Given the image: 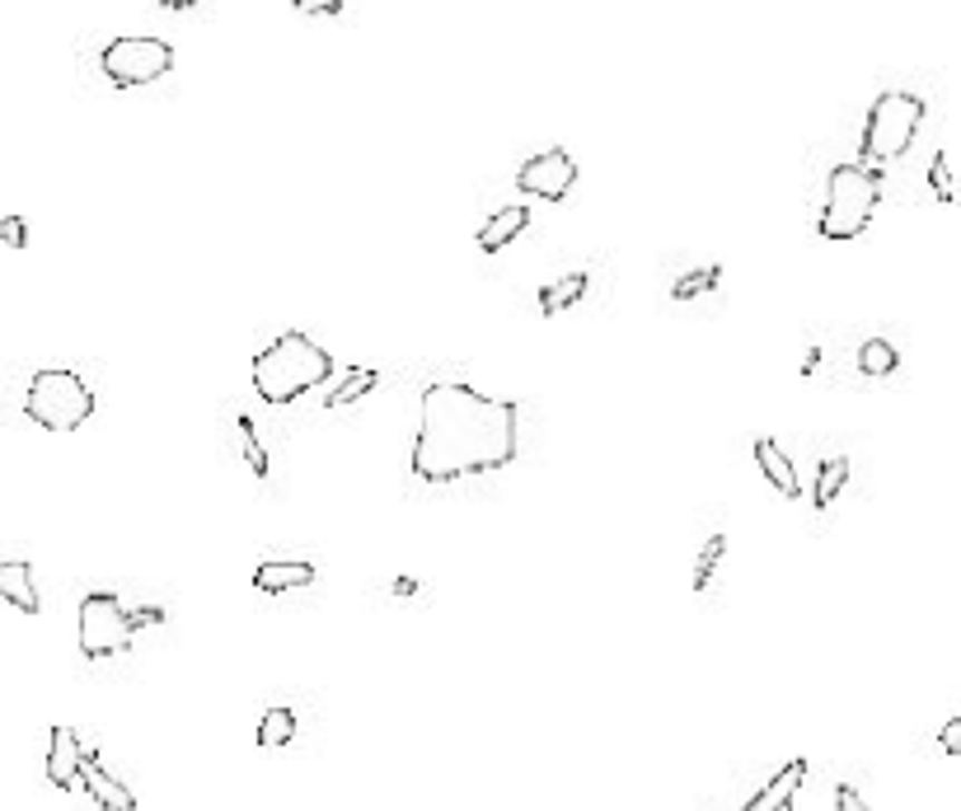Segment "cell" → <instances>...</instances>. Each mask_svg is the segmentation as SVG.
I'll list each match as a JSON object with an SVG mask.
<instances>
[{
    "instance_id": "6da1fadb",
    "label": "cell",
    "mask_w": 961,
    "mask_h": 811,
    "mask_svg": "<svg viewBox=\"0 0 961 811\" xmlns=\"http://www.w3.org/2000/svg\"><path fill=\"white\" fill-rule=\"evenodd\" d=\"M516 460V409L493 399L465 380H437L423 390L418 441H414V479L423 483H460L478 475H497Z\"/></svg>"
},
{
    "instance_id": "7a4b0ae2",
    "label": "cell",
    "mask_w": 961,
    "mask_h": 811,
    "mask_svg": "<svg viewBox=\"0 0 961 811\" xmlns=\"http://www.w3.org/2000/svg\"><path fill=\"white\" fill-rule=\"evenodd\" d=\"M333 375L329 352L305 333H278L272 343L249 362V380H254V394L272 409H287L301 394H310L314 385H324Z\"/></svg>"
},
{
    "instance_id": "3957f363",
    "label": "cell",
    "mask_w": 961,
    "mask_h": 811,
    "mask_svg": "<svg viewBox=\"0 0 961 811\" xmlns=\"http://www.w3.org/2000/svg\"><path fill=\"white\" fill-rule=\"evenodd\" d=\"M882 202V174L867 169V165H835L831 169V184H826V207H821L816 231L821 240H858L867 231Z\"/></svg>"
},
{
    "instance_id": "277c9868",
    "label": "cell",
    "mask_w": 961,
    "mask_h": 811,
    "mask_svg": "<svg viewBox=\"0 0 961 811\" xmlns=\"http://www.w3.org/2000/svg\"><path fill=\"white\" fill-rule=\"evenodd\" d=\"M25 413L29 422H38L42 432H76V427H85L89 418H95V390L85 385V380L76 371H38L29 380L25 390Z\"/></svg>"
},
{
    "instance_id": "5b68a950",
    "label": "cell",
    "mask_w": 961,
    "mask_h": 811,
    "mask_svg": "<svg viewBox=\"0 0 961 811\" xmlns=\"http://www.w3.org/2000/svg\"><path fill=\"white\" fill-rule=\"evenodd\" d=\"M924 127V99L910 95V89H886V95L867 108L863 123V160H901V155L914 146Z\"/></svg>"
},
{
    "instance_id": "8992f818",
    "label": "cell",
    "mask_w": 961,
    "mask_h": 811,
    "mask_svg": "<svg viewBox=\"0 0 961 811\" xmlns=\"http://www.w3.org/2000/svg\"><path fill=\"white\" fill-rule=\"evenodd\" d=\"M99 71L118 89H142V85H155L174 71V48L165 38H151V33H123L99 52Z\"/></svg>"
},
{
    "instance_id": "52a82bcc",
    "label": "cell",
    "mask_w": 961,
    "mask_h": 811,
    "mask_svg": "<svg viewBox=\"0 0 961 811\" xmlns=\"http://www.w3.org/2000/svg\"><path fill=\"white\" fill-rule=\"evenodd\" d=\"M136 615L127 605L113 596V592H89L80 600V652L89 662H104V657H118L136 643Z\"/></svg>"
},
{
    "instance_id": "ba28073f",
    "label": "cell",
    "mask_w": 961,
    "mask_h": 811,
    "mask_svg": "<svg viewBox=\"0 0 961 811\" xmlns=\"http://www.w3.org/2000/svg\"><path fill=\"white\" fill-rule=\"evenodd\" d=\"M577 184V160H572L567 150L549 146L540 155H531L521 169H516V188L525 197H544V202H563Z\"/></svg>"
},
{
    "instance_id": "9c48e42d",
    "label": "cell",
    "mask_w": 961,
    "mask_h": 811,
    "mask_svg": "<svg viewBox=\"0 0 961 811\" xmlns=\"http://www.w3.org/2000/svg\"><path fill=\"white\" fill-rule=\"evenodd\" d=\"M80 764H85L80 732L57 723L52 736H48V783L61 788V793H71V788H80Z\"/></svg>"
},
{
    "instance_id": "30bf717a",
    "label": "cell",
    "mask_w": 961,
    "mask_h": 811,
    "mask_svg": "<svg viewBox=\"0 0 961 811\" xmlns=\"http://www.w3.org/2000/svg\"><path fill=\"white\" fill-rule=\"evenodd\" d=\"M80 788L89 793V802H99L104 811H136V798L123 779H113L95 751H85V764H80Z\"/></svg>"
},
{
    "instance_id": "8fae6325",
    "label": "cell",
    "mask_w": 961,
    "mask_h": 811,
    "mask_svg": "<svg viewBox=\"0 0 961 811\" xmlns=\"http://www.w3.org/2000/svg\"><path fill=\"white\" fill-rule=\"evenodd\" d=\"M310 582H314V563H305V558H263L254 568L259 596H287L295 587H310Z\"/></svg>"
},
{
    "instance_id": "7c38bea8",
    "label": "cell",
    "mask_w": 961,
    "mask_h": 811,
    "mask_svg": "<svg viewBox=\"0 0 961 811\" xmlns=\"http://www.w3.org/2000/svg\"><path fill=\"white\" fill-rule=\"evenodd\" d=\"M807 774H812V770H807V760H788L784 770L774 774V779H769V783H765L760 793H755V798H750L741 811H788V807H793V798L803 793Z\"/></svg>"
},
{
    "instance_id": "4fadbf2b",
    "label": "cell",
    "mask_w": 961,
    "mask_h": 811,
    "mask_svg": "<svg viewBox=\"0 0 961 811\" xmlns=\"http://www.w3.org/2000/svg\"><path fill=\"white\" fill-rule=\"evenodd\" d=\"M755 465H760V475L774 483V492H779V498H788V502L803 498L797 469H793V460L784 456V450L774 446V437H760V441H755Z\"/></svg>"
},
{
    "instance_id": "5bb4252c",
    "label": "cell",
    "mask_w": 961,
    "mask_h": 811,
    "mask_svg": "<svg viewBox=\"0 0 961 811\" xmlns=\"http://www.w3.org/2000/svg\"><path fill=\"white\" fill-rule=\"evenodd\" d=\"M0 600L14 605V610H25V615L42 610L38 587H33V568H29L25 558H6V563H0Z\"/></svg>"
},
{
    "instance_id": "9a60e30c",
    "label": "cell",
    "mask_w": 961,
    "mask_h": 811,
    "mask_svg": "<svg viewBox=\"0 0 961 811\" xmlns=\"http://www.w3.org/2000/svg\"><path fill=\"white\" fill-rule=\"evenodd\" d=\"M531 225V207H521V202H512V207H502V212H493L484 225H478V250L484 254H502L507 244Z\"/></svg>"
},
{
    "instance_id": "2e32d148",
    "label": "cell",
    "mask_w": 961,
    "mask_h": 811,
    "mask_svg": "<svg viewBox=\"0 0 961 811\" xmlns=\"http://www.w3.org/2000/svg\"><path fill=\"white\" fill-rule=\"evenodd\" d=\"M844 483H850V460L844 456H826L816 465V483H812V507L816 511H831L835 498L844 492Z\"/></svg>"
},
{
    "instance_id": "e0dca14e",
    "label": "cell",
    "mask_w": 961,
    "mask_h": 811,
    "mask_svg": "<svg viewBox=\"0 0 961 811\" xmlns=\"http://www.w3.org/2000/svg\"><path fill=\"white\" fill-rule=\"evenodd\" d=\"M586 291H591V277H586V273H567V277L549 282V286L540 291V310H544V314H563V310L577 305Z\"/></svg>"
},
{
    "instance_id": "ac0fdd59",
    "label": "cell",
    "mask_w": 961,
    "mask_h": 811,
    "mask_svg": "<svg viewBox=\"0 0 961 811\" xmlns=\"http://www.w3.org/2000/svg\"><path fill=\"white\" fill-rule=\"evenodd\" d=\"M896 367H901V356H896V348H891L886 338H867V343L858 348V371H863V375L882 380V375H891Z\"/></svg>"
},
{
    "instance_id": "d6986e66",
    "label": "cell",
    "mask_w": 961,
    "mask_h": 811,
    "mask_svg": "<svg viewBox=\"0 0 961 811\" xmlns=\"http://www.w3.org/2000/svg\"><path fill=\"white\" fill-rule=\"evenodd\" d=\"M291 736H295V713H291V709H268V713L259 717V746H263V751L287 746Z\"/></svg>"
},
{
    "instance_id": "ffe728a7",
    "label": "cell",
    "mask_w": 961,
    "mask_h": 811,
    "mask_svg": "<svg viewBox=\"0 0 961 811\" xmlns=\"http://www.w3.org/2000/svg\"><path fill=\"white\" fill-rule=\"evenodd\" d=\"M722 282V267L718 263H708V267H695V273H685V277H676V286H671V301H695V296H708Z\"/></svg>"
},
{
    "instance_id": "44dd1931",
    "label": "cell",
    "mask_w": 961,
    "mask_h": 811,
    "mask_svg": "<svg viewBox=\"0 0 961 811\" xmlns=\"http://www.w3.org/2000/svg\"><path fill=\"white\" fill-rule=\"evenodd\" d=\"M235 427H240V437H244V460H249V469H254L259 479H268L272 475V465H268V450H263V441H259V432H254V422H249V413H240L235 418Z\"/></svg>"
},
{
    "instance_id": "7402d4cb",
    "label": "cell",
    "mask_w": 961,
    "mask_h": 811,
    "mask_svg": "<svg viewBox=\"0 0 961 811\" xmlns=\"http://www.w3.org/2000/svg\"><path fill=\"white\" fill-rule=\"evenodd\" d=\"M722 554H727V535H714V539H708V545L699 549V563H695V592H708V582H714Z\"/></svg>"
},
{
    "instance_id": "603a6c76",
    "label": "cell",
    "mask_w": 961,
    "mask_h": 811,
    "mask_svg": "<svg viewBox=\"0 0 961 811\" xmlns=\"http://www.w3.org/2000/svg\"><path fill=\"white\" fill-rule=\"evenodd\" d=\"M929 188L933 197L943 202V207H952V174H948V150H938L929 160Z\"/></svg>"
},
{
    "instance_id": "cb8c5ba5",
    "label": "cell",
    "mask_w": 961,
    "mask_h": 811,
    "mask_svg": "<svg viewBox=\"0 0 961 811\" xmlns=\"http://www.w3.org/2000/svg\"><path fill=\"white\" fill-rule=\"evenodd\" d=\"M376 380H380L376 371H361V375H352L348 385H342V390H333V394H329V409H348L352 399H361L366 390H376Z\"/></svg>"
},
{
    "instance_id": "d4e9b609",
    "label": "cell",
    "mask_w": 961,
    "mask_h": 811,
    "mask_svg": "<svg viewBox=\"0 0 961 811\" xmlns=\"http://www.w3.org/2000/svg\"><path fill=\"white\" fill-rule=\"evenodd\" d=\"M301 14H310V19H329V14H338V10H348L352 0H291Z\"/></svg>"
},
{
    "instance_id": "484cf974",
    "label": "cell",
    "mask_w": 961,
    "mask_h": 811,
    "mask_svg": "<svg viewBox=\"0 0 961 811\" xmlns=\"http://www.w3.org/2000/svg\"><path fill=\"white\" fill-rule=\"evenodd\" d=\"M0 240H6L10 250H25V244H29V225H25V216H6V221H0Z\"/></svg>"
},
{
    "instance_id": "4316f807",
    "label": "cell",
    "mask_w": 961,
    "mask_h": 811,
    "mask_svg": "<svg viewBox=\"0 0 961 811\" xmlns=\"http://www.w3.org/2000/svg\"><path fill=\"white\" fill-rule=\"evenodd\" d=\"M938 746H943V755H957V751H961V717H948V723H943V736H938Z\"/></svg>"
},
{
    "instance_id": "83f0119b",
    "label": "cell",
    "mask_w": 961,
    "mask_h": 811,
    "mask_svg": "<svg viewBox=\"0 0 961 811\" xmlns=\"http://www.w3.org/2000/svg\"><path fill=\"white\" fill-rule=\"evenodd\" d=\"M835 807H839V811H873V807L863 802V793H858V788H850V783H844L839 793H835Z\"/></svg>"
},
{
    "instance_id": "f1b7e54d",
    "label": "cell",
    "mask_w": 961,
    "mask_h": 811,
    "mask_svg": "<svg viewBox=\"0 0 961 811\" xmlns=\"http://www.w3.org/2000/svg\"><path fill=\"white\" fill-rule=\"evenodd\" d=\"M159 6H165V10H193L197 0H159Z\"/></svg>"
}]
</instances>
